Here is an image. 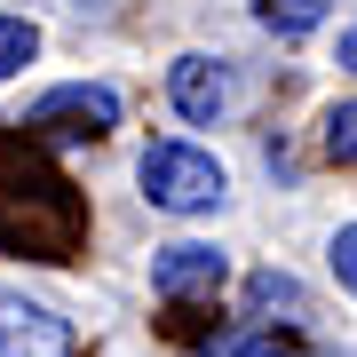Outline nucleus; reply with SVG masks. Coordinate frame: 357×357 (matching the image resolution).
Masks as SVG:
<instances>
[{"label":"nucleus","instance_id":"f257e3e1","mask_svg":"<svg viewBox=\"0 0 357 357\" xmlns=\"http://www.w3.org/2000/svg\"><path fill=\"white\" fill-rule=\"evenodd\" d=\"M135 183H143V199H151L159 215H215V206L230 199L222 159L199 151V143H183V135H159L151 151H143Z\"/></svg>","mask_w":357,"mask_h":357},{"label":"nucleus","instance_id":"f03ea898","mask_svg":"<svg viewBox=\"0 0 357 357\" xmlns=\"http://www.w3.org/2000/svg\"><path fill=\"white\" fill-rule=\"evenodd\" d=\"M167 103H175V119H191V128H215L230 103H238V72H230L222 56H175V64H167Z\"/></svg>","mask_w":357,"mask_h":357},{"label":"nucleus","instance_id":"7ed1b4c3","mask_svg":"<svg viewBox=\"0 0 357 357\" xmlns=\"http://www.w3.org/2000/svg\"><path fill=\"white\" fill-rule=\"evenodd\" d=\"M0 357H72V326L48 302L0 294Z\"/></svg>","mask_w":357,"mask_h":357},{"label":"nucleus","instance_id":"20e7f679","mask_svg":"<svg viewBox=\"0 0 357 357\" xmlns=\"http://www.w3.org/2000/svg\"><path fill=\"white\" fill-rule=\"evenodd\" d=\"M222 278H230V255L206 246V238H175V246L151 255V286L167 294V302H183V294H215Z\"/></svg>","mask_w":357,"mask_h":357},{"label":"nucleus","instance_id":"39448f33","mask_svg":"<svg viewBox=\"0 0 357 357\" xmlns=\"http://www.w3.org/2000/svg\"><path fill=\"white\" fill-rule=\"evenodd\" d=\"M56 119H79L72 135H103V128H119V88H103V79L48 88V96L32 103V128H56Z\"/></svg>","mask_w":357,"mask_h":357},{"label":"nucleus","instance_id":"423d86ee","mask_svg":"<svg viewBox=\"0 0 357 357\" xmlns=\"http://www.w3.org/2000/svg\"><path fill=\"white\" fill-rule=\"evenodd\" d=\"M255 24L278 32V40H310L326 24V0H255Z\"/></svg>","mask_w":357,"mask_h":357},{"label":"nucleus","instance_id":"0eeeda50","mask_svg":"<svg viewBox=\"0 0 357 357\" xmlns=\"http://www.w3.org/2000/svg\"><path fill=\"white\" fill-rule=\"evenodd\" d=\"M32 56H40V24L16 16V8H0V79H16Z\"/></svg>","mask_w":357,"mask_h":357},{"label":"nucleus","instance_id":"6e6552de","mask_svg":"<svg viewBox=\"0 0 357 357\" xmlns=\"http://www.w3.org/2000/svg\"><path fill=\"white\" fill-rule=\"evenodd\" d=\"M246 302L255 310H286V318H310V294L286 278V270H255V278H246Z\"/></svg>","mask_w":357,"mask_h":357},{"label":"nucleus","instance_id":"1a4fd4ad","mask_svg":"<svg viewBox=\"0 0 357 357\" xmlns=\"http://www.w3.org/2000/svg\"><path fill=\"white\" fill-rule=\"evenodd\" d=\"M318 151L333 167H357V103H333V112L318 119Z\"/></svg>","mask_w":357,"mask_h":357},{"label":"nucleus","instance_id":"9d476101","mask_svg":"<svg viewBox=\"0 0 357 357\" xmlns=\"http://www.w3.org/2000/svg\"><path fill=\"white\" fill-rule=\"evenodd\" d=\"M199 357H278V342H270V333H255V326H246V333H222V342H206Z\"/></svg>","mask_w":357,"mask_h":357},{"label":"nucleus","instance_id":"9b49d317","mask_svg":"<svg viewBox=\"0 0 357 357\" xmlns=\"http://www.w3.org/2000/svg\"><path fill=\"white\" fill-rule=\"evenodd\" d=\"M326 262H333V278H342V294H357V222H342V230H333Z\"/></svg>","mask_w":357,"mask_h":357},{"label":"nucleus","instance_id":"f8f14e48","mask_svg":"<svg viewBox=\"0 0 357 357\" xmlns=\"http://www.w3.org/2000/svg\"><path fill=\"white\" fill-rule=\"evenodd\" d=\"M333 64H342V72H357V16L342 24V48H333Z\"/></svg>","mask_w":357,"mask_h":357}]
</instances>
